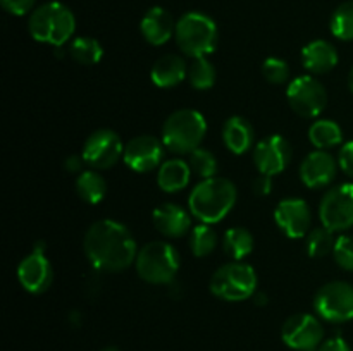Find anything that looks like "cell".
Masks as SVG:
<instances>
[{
  "instance_id": "cell-1",
  "label": "cell",
  "mask_w": 353,
  "mask_h": 351,
  "mask_svg": "<svg viewBox=\"0 0 353 351\" xmlns=\"http://www.w3.org/2000/svg\"><path fill=\"white\" fill-rule=\"evenodd\" d=\"M83 250L90 264L102 272H119L137 260V243L126 226L117 220H97L86 231Z\"/></svg>"
},
{
  "instance_id": "cell-2",
  "label": "cell",
  "mask_w": 353,
  "mask_h": 351,
  "mask_svg": "<svg viewBox=\"0 0 353 351\" xmlns=\"http://www.w3.org/2000/svg\"><path fill=\"white\" fill-rule=\"evenodd\" d=\"M236 203V186L226 178L202 179L188 198L190 212L203 224L223 220Z\"/></svg>"
},
{
  "instance_id": "cell-3",
  "label": "cell",
  "mask_w": 353,
  "mask_h": 351,
  "mask_svg": "<svg viewBox=\"0 0 353 351\" xmlns=\"http://www.w3.org/2000/svg\"><path fill=\"white\" fill-rule=\"evenodd\" d=\"M28 30L40 43L62 47L74 34V14L64 3L47 2L33 10L28 21Z\"/></svg>"
},
{
  "instance_id": "cell-4",
  "label": "cell",
  "mask_w": 353,
  "mask_h": 351,
  "mask_svg": "<svg viewBox=\"0 0 353 351\" xmlns=\"http://www.w3.org/2000/svg\"><path fill=\"white\" fill-rule=\"evenodd\" d=\"M207 133V123L193 109H179L168 117L162 127V143L174 153H192L200 148Z\"/></svg>"
},
{
  "instance_id": "cell-5",
  "label": "cell",
  "mask_w": 353,
  "mask_h": 351,
  "mask_svg": "<svg viewBox=\"0 0 353 351\" xmlns=\"http://www.w3.org/2000/svg\"><path fill=\"white\" fill-rule=\"evenodd\" d=\"M174 38L190 57H207L217 47V26L207 14L186 12L176 23Z\"/></svg>"
},
{
  "instance_id": "cell-6",
  "label": "cell",
  "mask_w": 353,
  "mask_h": 351,
  "mask_svg": "<svg viewBox=\"0 0 353 351\" xmlns=\"http://www.w3.org/2000/svg\"><path fill=\"white\" fill-rule=\"evenodd\" d=\"M134 264L143 281L150 284H169L178 274L179 253L172 244L152 241L141 246Z\"/></svg>"
},
{
  "instance_id": "cell-7",
  "label": "cell",
  "mask_w": 353,
  "mask_h": 351,
  "mask_svg": "<svg viewBox=\"0 0 353 351\" xmlns=\"http://www.w3.org/2000/svg\"><path fill=\"white\" fill-rule=\"evenodd\" d=\"M257 274L254 267L243 262H230L217 268L210 277V291L224 301H243L254 295Z\"/></svg>"
},
{
  "instance_id": "cell-8",
  "label": "cell",
  "mask_w": 353,
  "mask_h": 351,
  "mask_svg": "<svg viewBox=\"0 0 353 351\" xmlns=\"http://www.w3.org/2000/svg\"><path fill=\"white\" fill-rule=\"evenodd\" d=\"M314 308L327 322H348L353 319V286L345 281L327 282L317 291Z\"/></svg>"
},
{
  "instance_id": "cell-9",
  "label": "cell",
  "mask_w": 353,
  "mask_h": 351,
  "mask_svg": "<svg viewBox=\"0 0 353 351\" xmlns=\"http://www.w3.org/2000/svg\"><path fill=\"white\" fill-rule=\"evenodd\" d=\"M319 217L330 231H345L353 226V184L336 186L324 195L319 206Z\"/></svg>"
},
{
  "instance_id": "cell-10",
  "label": "cell",
  "mask_w": 353,
  "mask_h": 351,
  "mask_svg": "<svg viewBox=\"0 0 353 351\" xmlns=\"http://www.w3.org/2000/svg\"><path fill=\"white\" fill-rule=\"evenodd\" d=\"M286 96L292 109L307 119L319 116L327 103L326 88L312 76H300L293 79L286 89Z\"/></svg>"
},
{
  "instance_id": "cell-11",
  "label": "cell",
  "mask_w": 353,
  "mask_h": 351,
  "mask_svg": "<svg viewBox=\"0 0 353 351\" xmlns=\"http://www.w3.org/2000/svg\"><path fill=\"white\" fill-rule=\"evenodd\" d=\"M123 155V141L114 131L97 129L86 138L81 157L92 169H110Z\"/></svg>"
},
{
  "instance_id": "cell-12",
  "label": "cell",
  "mask_w": 353,
  "mask_h": 351,
  "mask_svg": "<svg viewBox=\"0 0 353 351\" xmlns=\"http://www.w3.org/2000/svg\"><path fill=\"white\" fill-rule=\"evenodd\" d=\"M283 343L296 351H314L324 337L319 320L309 313H296L286 319L281 329Z\"/></svg>"
},
{
  "instance_id": "cell-13",
  "label": "cell",
  "mask_w": 353,
  "mask_h": 351,
  "mask_svg": "<svg viewBox=\"0 0 353 351\" xmlns=\"http://www.w3.org/2000/svg\"><path fill=\"white\" fill-rule=\"evenodd\" d=\"M292 158V147L281 134H272L259 141L254 148V162L259 174L276 176L283 172Z\"/></svg>"
},
{
  "instance_id": "cell-14",
  "label": "cell",
  "mask_w": 353,
  "mask_h": 351,
  "mask_svg": "<svg viewBox=\"0 0 353 351\" xmlns=\"http://www.w3.org/2000/svg\"><path fill=\"white\" fill-rule=\"evenodd\" d=\"M123 157L131 171L150 172L161 165L164 157V143L150 134H141L128 141Z\"/></svg>"
},
{
  "instance_id": "cell-15",
  "label": "cell",
  "mask_w": 353,
  "mask_h": 351,
  "mask_svg": "<svg viewBox=\"0 0 353 351\" xmlns=\"http://www.w3.org/2000/svg\"><path fill=\"white\" fill-rule=\"evenodd\" d=\"M274 220L279 229L292 240H300L310 229L312 213L302 198H286L279 202L274 210Z\"/></svg>"
},
{
  "instance_id": "cell-16",
  "label": "cell",
  "mask_w": 353,
  "mask_h": 351,
  "mask_svg": "<svg viewBox=\"0 0 353 351\" xmlns=\"http://www.w3.org/2000/svg\"><path fill=\"white\" fill-rule=\"evenodd\" d=\"M17 279H19L21 286L33 295H40L50 288L54 270H52L50 262L45 258L43 248L40 250V246H37L33 253L23 258L17 267Z\"/></svg>"
},
{
  "instance_id": "cell-17",
  "label": "cell",
  "mask_w": 353,
  "mask_h": 351,
  "mask_svg": "<svg viewBox=\"0 0 353 351\" xmlns=\"http://www.w3.org/2000/svg\"><path fill=\"white\" fill-rule=\"evenodd\" d=\"M338 165L333 155L326 150H316L305 157L300 165V178L307 188L319 189L331 184L336 178Z\"/></svg>"
},
{
  "instance_id": "cell-18",
  "label": "cell",
  "mask_w": 353,
  "mask_h": 351,
  "mask_svg": "<svg viewBox=\"0 0 353 351\" xmlns=\"http://www.w3.org/2000/svg\"><path fill=\"white\" fill-rule=\"evenodd\" d=\"M152 222L155 229L168 237L185 236L192 227L188 212L174 203H162L152 213Z\"/></svg>"
},
{
  "instance_id": "cell-19",
  "label": "cell",
  "mask_w": 353,
  "mask_h": 351,
  "mask_svg": "<svg viewBox=\"0 0 353 351\" xmlns=\"http://www.w3.org/2000/svg\"><path fill=\"white\" fill-rule=\"evenodd\" d=\"M141 34L150 45H164L176 33V23L171 14L162 7H152L147 10L140 24Z\"/></svg>"
},
{
  "instance_id": "cell-20",
  "label": "cell",
  "mask_w": 353,
  "mask_h": 351,
  "mask_svg": "<svg viewBox=\"0 0 353 351\" xmlns=\"http://www.w3.org/2000/svg\"><path fill=\"white\" fill-rule=\"evenodd\" d=\"M302 61L312 74H326L338 64V52L330 41L314 40L302 50Z\"/></svg>"
},
{
  "instance_id": "cell-21",
  "label": "cell",
  "mask_w": 353,
  "mask_h": 351,
  "mask_svg": "<svg viewBox=\"0 0 353 351\" xmlns=\"http://www.w3.org/2000/svg\"><path fill=\"white\" fill-rule=\"evenodd\" d=\"M188 76V65H186L185 58L179 57L176 54L162 55L157 58L150 71V78L154 85L159 88H172V86L179 85L183 79Z\"/></svg>"
},
{
  "instance_id": "cell-22",
  "label": "cell",
  "mask_w": 353,
  "mask_h": 351,
  "mask_svg": "<svg viewBox=\"0 0 353 351\" xmlns=\"http://www.w3.org/2000/svg\"><path fill=\"white\" fill-rule=\"evenodd\" d=\"M224 145L234 155H243L254 143V127L245 117L233 116L223 126Z\"/></svg>"
},
{
  "instance_id": "cell-23",
  "label": "cell",
  "mask_w": 353,
  "mask_h": 351,
  "mask_svg": "<svg viewBox=\"0 0 353 351\" xmlns=\"http://www.w3.org/2000/svg\"><path fill=\"white\" fill-rule=\"evenodd\" d=\"M192 178V169L190 164L179 158H172V160H165L161 164L157 174V184L162 191L165 193H176L186 188Z\"/></svg>"
},
{
  "instance_id": "cell-24",
  "label": "cell",
  "mask_w": 353,
  "mask_h": 351,
  "mask_svg": "<svg viewBox=\"0 0 353 351\" xmlns=\"http://www.w3.org/2000/svg\"><path fill=\"white\" fill-rule=\"evenodd\" d=\"M76 191H78L79 198L85 200L86 203L97 205V203H100L105 198L107 182L95 171L79 172L78 179H76Z\"/></svg>"
},
{
  "instance_id": "cell-25",
  "label": "cell",
  "mask_w": 353,
  "mask_h": 351,
  "mask_svg": "<svg viewBox=\"0 0 353 351\" xmlns=\"http://www.w3.org/2000/svg\"><path fill=\"white\" fill-rule=\"evenodd\" d=\"M309 140L317 150H327V148L338 147L343 140L341 127L334 120L321 119L310 126Z\"/></svg>"
},
{
  "instance_id": "cell-26",
  "label": "cell",
  "mask_w": 353,
  "mask_h": 351,
  "mask_svg": "<svg viewBox=\"0 0 353 351\" xmlns=\"http://www.w3.org/2000/svg\"><path fill=\"white\" fill-rule=\"evenodd\" d=\"M223 248L228 257L240 262L254 250V236L245 227H231L223 236Z\"/></svg>"
},
{
  "instance_id": "cell-27",
  "label": "cell",
  "mask_w": 353,
  "mask_h": 351,
  "mask_svg": "<svg viewBox=\"0 0 353 351\" xmlns=\"http://www.w3.org/2000/svg\"><path fill=\"white\" fill-rule=\"evenodd\" d=\"M69 55L81 65H95L102 61L103 48L90 36H79L69 45Z\"/></svg>"
},
{
  "instance_id": "cell-28",
  "label": "cell",
  "mask_w": 353,
  "mask_h": 351,
  "mask_svg": "<svg viewBox=\"0 0 353 351\" xmlns=\"http://www.w3.org/2000/svg\"><path fill=\"white\" fill-rule=\"evenodd\" d=\"M188 81L193 88L196 89H209L216 83V69L212 62L207 61V57L193 58L192 64L188 65Z\"/></svg>"
},
{
  "instance_id": "cell-29",
  "label": "cell",
  "mask_w": 353,
  "mask_h": 351,
  "mask_svg": "<svg viewBox=\"0 0 353 351\" xmlns=\"http://www.w3.org/2000/svg\"><path fill=\"white\" fill-rule=\"evenodd\" d=\"M217 246V234L216 231L210 227V224H199L193 227L192 236H190V248H192L193 255L199 258L207 257L212 253Z\"/></svg>"
},
{
  "instance_id": "cell-30",
  "label": "cell",
  "mask_w": 353,
  "mask_h": 351,
  "mask_svg": "<svg viewBox=\"0 0 353 351\" xmlns=\"http://www.w3.org/2000/svg\"><path fill=\"white\" fill-rule=\"evenodd\" d=\"M331 33L338 40L352 41L353 40V0L345 2L338 7L331 16Z\"/></svg>"
},
{
  "instance_id": "cell-31",
  "label": "cell",
  "mask_w": 353,
  "mask_h": 351,
  "mask_svg": "<svg viewBox=\"0 0 353 351\" xmlns=\"http://www.w3.org/2000/svg\"><path fill=\"white\" fill-rule=\"evenodd\" d=\"M334 240L333 231H330L327 227H317L312 229V233L307 236V251L312 258H321L326 257L327 253H331L334 248Z\"/></svg>"
},
{
  "instance_id": "cell-32",
  "label": "cell",
  "mask_w": 353,
  "mask_h": 351,
  "mask_svg": "<svg viewBox=\"0 0 353 351\" xmlns=\"http://www.w3.org/2000/svg\"><path fill=\"white\" fill-rule=\"evenodd\" d=\"M190 169L199 178L210 179L217 174V158L207 148H196L190 153Z\"/></svg>"
},
{
  "instance_id": "cell-33",
  "label": "cell",
  "mask_w": 353,
  "mask_h": 351,
  "mask_svg": "<svg viewBox=\"0 0 353 351\" xmlns=\"http://www.w3.org/2000/svg\"><path fill=\"white\" fill-rule=\"evenodd\" d=\"M262 74L272 85H283L290 78V67L283 58L269 57L262 62Z\"/></svg>"
},
{
  "instance_id": "cell-34",
  "label": "cell",
  "mask_w": 353,
  "mask_h": 351,
  "mask_svg": "<svg viewBox=\"0 0 353 351\" xmlns=\"http://www.w3.org/2000/svg\"><path fill=\"white\" fill-rule=\"evenodd\" d=\"M333 257L345 270L353 272V236H340L334 243Z\"/></svg>"
},
{
  "instance_id": "cell-35",
  "label": "cell",
  "mask_w": 353,
  "mask_h": 351,
  "mask_svg": "<svg viewBox=\"0 0 353 351\" xmlns=\"http://www.w3.org/2000/svg\"><path fill=\"white\" fill-rule=\"evenodd\" d=\"M37 0H2V7L14 16H24L33 9Z\"/></svg>"
},
{
  "instance_id": "cell-36",
  "label": "cell",
  "mask_w": 353,
  "mask_h": 351,
  "mask_svg": "<svg viewBox=\"0 0 353 351\" xmlns=\"http://www.w3.org/2000/svg\"><path fill=\"white\" fill-rule=\"evenodd\" d=\"M338 164L343 169L345 174L353 178V141H348V143H345L343 147H341Z\"/></svg>"
},
{
  "instance_id": "cell-37",
  "label": "cell",
  "mask_w": 353,
  "mask_h": 351,
  "mask_svg": "<svg viewBox=\"0 0 353 351\" xmlns=\"http://www.w3.org/2000/svg\"><path fill=\"white\" fill-rule=\"evenodd\" d=\"M317 351H352L350 346L341 337H331V339L323 341L317 348Z\"/></svg>"
},
{
  "instance_id": "cell-38",
  "label": "cell",
  "mask_w": 353,
  "mask_h": 351,
  "mask_svg": "<svg viewBox=\"0 0 353 351\" xmlns=\"http://www.w3.org/2000/svg\"><path fill=\"white\" fill-rule=\"evenodd\" d=\"M271 186H272L271 176L261 174V176H259V178L254 181V191H255V195H259V196L269 195V193H271Z\"/></svg>"
},
{
  "instance_id": "cell-39",
  "label": "cell",
  "mask_w": 353,
  "mask_h": 351,
  "mask_svg": "<svg viewBox=\"0 0 353 351\" xmlns=\"http://www.w3.org/2000/svg\"><path fill=\"white\" fill-rule=\"evenodd\" d=\"M83 164H85L83 157H69L68 160H65V169H68L69 172H79Z\"/></svg>"
},
{
  "instance_id": "cell-40",
  "label": "cell",
  "mask_w": 353,
  "mask_h": 351,
  "mask_svg": "<svg viewBox=\"0 0 353 351\" xmlns=\"http://www.w3.org/2000/svg\"><path fill=\"white\" fill-rule=\"evenodd\" d=\"M348 86H350V92L353 93V67H352L350 74H348Z\"/></svg>"
},
{
  "instance_id": "cell-41",
  "label": "cell",
  "mask_w": 353,
  "mask_h": 351,
  "mask_svg": "<svg viewBox=\"0 0 353 351\" xmlns=\"http://www.w3.org/2000/svg\"><path fill=\"white\" fill-rule=\"evenodd\" d=\"M102 351H121L119 348H116V346H107V348H103Z\"/></svg>"
}]
</instances>
